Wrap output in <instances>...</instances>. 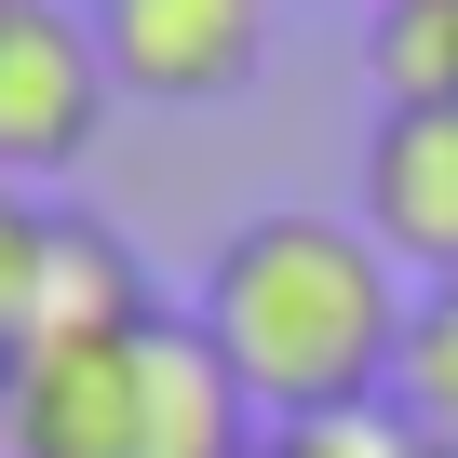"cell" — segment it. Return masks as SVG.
Here are the masks:
<instances>
[{
	"instance_id": "3",
	"label": "cell",
	"mask_w": 458,
	"mask_h": 458,
	"mask_svg": "<svg viewBox=\"0 0 458 458\" xmlns=\"http://www.w3.org/2000/svg\"><path fill=\"white\" fill-rule=\"evenodd\" d=\"M108 108H122V81L95 55L81 0H0V175H14V189L68 175L108 135Z\"/></svg>"
},
{
	"instance_id": "4",
	"label": "cell",
	"mask_w": 458,
	"mask_h": 458,
	"mask_svg": "<svg viewBox=\"0 0 458 458\" xmlns=\"http://www.w3.org/2000/svg\"><path fill=\"white\" fill-rule=\"evenodd\" d=\"M95 55L148 108H229L270 68V0H81Z\"/></svg>"
},
{
	"instance_id": "2",
	"label": "cell",
	"mask_w": 458,
	"mask_h": 458,
	"mask_svg": "<svg viewBox=\"0 0 458 458\" xmlns=\"http://www.w3.org/2000/svg\"><path fill=\"white\" fill-rule=\"evenodd\" d=\"M257 445L270 418L189 310H148L95 351H41L0 377V458H257Z\"/></svg>"
},
{
	"instance_id": "8",
	"label": "cell",
	"mask_w": 458,
	"mask_h": 458,
	"mask_svg": "<svg viewBox=\"0 0 458 458\" xmlns=\"http://www.w3.org/2000/svg\"><path fill=\"white\" fill-rule=\"evenodd\" d=\"M391 418H404L418 445H458V284L418 297V324H404V377H391Z\"/></svg>"
},
{
	"instance_id": "12",
	"label": "cell",
	"mask_w": 458,
	"mask_h": 458,
	"mask_svg": "<svg viewBox=\"0 0 458 458\" xmlns=\"http://www.w3.org/2000/svg\"><path fill=\"white\" fill-rule=\"evenodd\" d=\"M377 14H391V0H377Z\"/></svg>"
},
{
	"instance_id": "6",
	"label": "cell",
	"mask_w": 458,
	"mask_h": 458,
	"mask_svg": "<svg viewBox=\"0 0 458 458\" xmlns=\"http://www.w3.org/2000/svg\"><path fill=\"white\" fill-rule=\"evenodd\" d=\"M148 310H162L148 257L122 243L108 216L55 202V229H41V284H28V337H14V364H41V351H95V337H122V324H148ZM14 364H0V377H14Z\"/></svg>"
},
{
	"instance_id": "10",
	"label": "cell",
	"mask_w": 458,
	"mask_h": 458,
	"mask_svg": "<svg viewBox=\"0 0 458 458\" xmlns=\"http://www.w3.org/2000/svg\"><path fill=\"white\" fill-rule=\"evenodd\" d=\"M257 458H418V431L377 404V418H297V431H270Z\"/></svg>"
},
{
	"instance_id": "11",
	"label": "cell",
	"mask_w": 458,
	"mask_h": 458,
	"mask_svg": "<svg viewBox=\"0 0 458 458\" xmlns=\"http://www.w3.org/2000/svg\"><path fill=\"white\" fill-rule=\"evenodd\" d=\"M418 458H458V445H418Z\"/></svg>"
},
{
	"instance_id": "5",
	"label": "cell",
	"mask_w": 458,
	"mask_h": 458,
	"mask_svg": "<svg viewBox=\"0 0 458 458\" xmlns=\"http://www.w3.org/2000/svg\"><path fill=\"white\" fill-rule=\"evenodd\" d=\"M351 216H364V243L418 297L458 284V108H377L364 175H351Z\"/></svg>"
},
{
	"instance_id": "9",
	"label": "cell",
	"mask_w": 458,
	"mask_h": 458,
	"mask_svg": "<svg viewBox=\"0 0 458 458\" xmlns=\"http://www.w3.org/2000/svg\"><path fill=\"white\" fill-rule=\"evenodd\" d=\"M41 229H55V202L0 175V364H14V337H28V284H41Z\"/></svg>"
},
{
	"instance_id": "7",
	"label": "cell",
	"mask_w": 458,
	"mask_h": 458,
	"mask_svg": "<svg viewBox=\"0 0 458 458\" xmlns=\"http://www.w3.org/2000/svg\"><path fill=\"white\" fill-rule=\"evenodd\" d=\"M377 108H458V0H391L364 28Z\"/></svg>"
},
{
	"instance_id": "1",
	"label": "cell",
	"mask_w": 458,
	"mask_h": 458,
	"mask_svg": "<svg viewBox=\"0 0 458 458\" xmlns=\"http://www.w3.org/2000/svg\"><path fill=\"white\" fill-rule=\"evenodd\" d=\"M189 324L216 337V364L243 377V404H257L270 431H297V418H377L391 377H404L418 284L364 243V216L270 202V216H243V229L202 257Z\"/></svg>"
},
{
	"instance_id": "13",
	"label": "cell",
	"mask_w": 458,
	"mask_h": 458,
	"mask_svg": "<svg viewBox=\"0 0 458 458\" xmlns=\"http://www.w3.org/2000/svg\"><path fill=\"white\" fill-rule=\"evenodd\" d=\"M270 14H284V0H270Z\"/></svg>"
}]
</instances>
